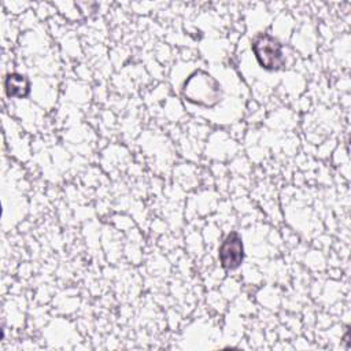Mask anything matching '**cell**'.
Here are the masks:
<instances>
[{"label":"cell","instance_id":"obj_2","mask_svg":"<svg viewBox=\"0 0 351 351\" xmlns=\"http://www.w3.org/2000/svg\"><path fill=\"white\" fill-rule=\"evenodd\" d=\"M251 53L259 69L276 73L288 63V55L284 44L267 32L256 33L251 41Z\"/></svg>","mask_w":351,"mask_h":351},{"label":"cell","instance_id":"obj_4","mask_svg":"<svg viewBox=\"0 0 351 351\" xmlns=\"http://www.w3.org/2000/svg\"><path fill=\"white\" fill-rule=\"evenodd\" d=\"M30 89V80L22 73L12 71L4 77V92L8 99H25Z\"/></svg>","mask_w":351,"mask_h":351},{"label":"cell","instance_id":"obj_1","mask_svg":"<svg viewBox=\"0 0 351 351\" xmlns=\"http://www.w3.org/2000/svg\"><path fill=\"white\" fill-rule=\"evenodd\" d=\"M171 84L186 111L202 119L226 126L243 117L245 86L230 67L178 64L173 69Z\"/></svg>","mask_w":351,"mask_h":351},{"label":"cell","instance_id":"obj_3","mask_svg":"<svg viewBox=\"0 0 351 351\" xmlns=\"http://www.w3.org/2000/svg\"><path fill=\"white\" fill-rule=\"evenodd\" d=\"M244 241L239 232H229L218 245V262L226 271H236L244 262Z\"/></svg>","mask_w":351,"mask_h":351}]
</instances>
